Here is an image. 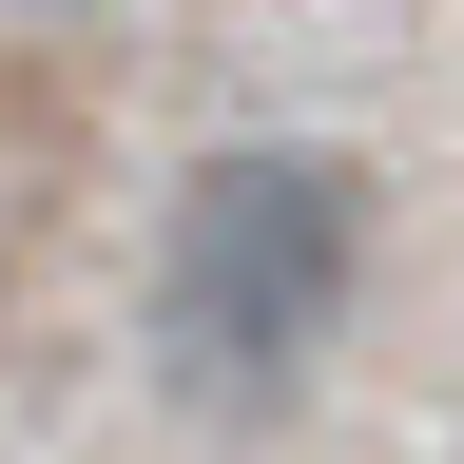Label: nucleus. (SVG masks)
<instances>
[{
	"instance_id": "nucleus-1",
	"label": "nucleus",
	"mask_w": 464,
	"mask_h": 464,
	"mask_svg": "<svg viewBox=\"0 0 464 464\" xmlns=\"http://www.w3.org/2000/svg\"><path fill=\"white\" fill-rule=\"evenodd\" d=\"M348 252H368V213H348L329 155L290 136H232L174 174V232H155V329L194 387H290L348 310Z\"/></svg>"
},
{
	"instance_id": "nucleus-2",
	"label": "nucleus",
	"mask_w": 464,
	"mask_h": 464,
	"mask_svg": "<svg viewBox=\"0 0 464 464\" xmlns=\"http://www.w3.org/2000/svg\"><path fill=\"white\" fill-rule=\"evenodd\" d=\"M58 20H97V0H58Z\"/></svg>"
}]
</instances>
